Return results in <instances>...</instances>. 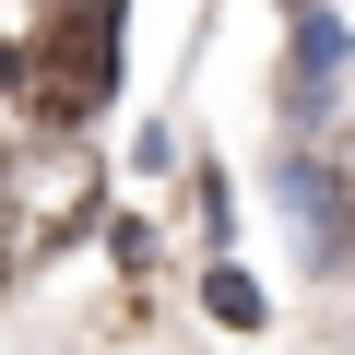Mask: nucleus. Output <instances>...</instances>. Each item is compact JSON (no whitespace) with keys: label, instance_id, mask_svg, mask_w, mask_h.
I'll list each match as a JSON object with an SVG mask.
<instances>
[{"label":"nucleus","instance_id":"obj_1","mask_svg":"<svg viewBox=\"0 0 355 355\" xmlns=\"http://www.w3.org/2000/svg\"><path fill=\"white\" fill-rule=\"evenodd\" d=\"M95 214V154L83 142H24V154H0V284H12L36 249H60L71 225Z\"/></svg>","mask_w":355,"mask_h":355},{"label":"nucleus","instance_id":"obj_2","mask_svg":"<svg viewBox=\"0 0 355 355\" xmlns=\"http://www.w3.org/2000/svg\"><path fill=\"white\" fill-rule=\"evenodd\" d=\"M119 0H60V12H48V48L24 60V71H48V130L71 142V119L107 95V71H119Z\"/></svg>","mask_w":355,"mask_h":355},{"label":"nucleus","instance_id":"obj_3","mask_svg":"<svg viewBox=\"0 0 355 355\" xmlns=\"http://www.w3.org/2000/svg\"><path fill=\"white\" fill-rule=\"evenodd\" d=\"M0 83H24V48H0Z\"/></svg>","mask_w":355,"mask_h":355},{"label":"nucleus","instance_id":"obj_4","mask_svg":"<svg viewBox=\"0 0 355 355\" xmlns=\"http://www.w3.org/2000/svg\"><path fill=\"white\" fill-rule=\"evenodd\" d=\"M296 12H331V0H296Z\"/></svg>","mask_w":355,"mask_h":355}]
</instances>
